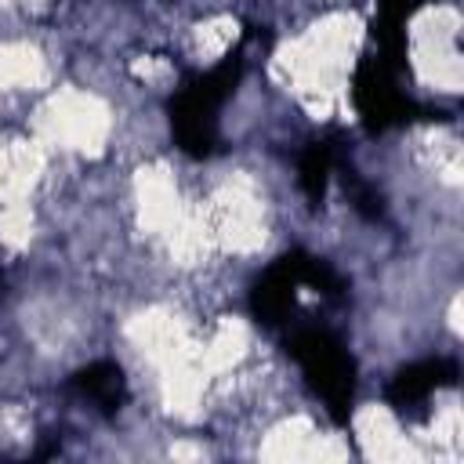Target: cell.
Masks as SVG:
<instances>
[{"instance_id":"6da1fadb","label":"cell","mask_w":464,"mask_h":464,"mask_svg":"<svg viewBox=\"0 0 464 464\" xmlns=\"http://www.w3.org/2000/svg\"><path fill=\"white\" fill-rule=\"evenodd\" d=\"M246 69V44H236L221 62L203 72L185 76V83L167 102V120L174 145L192 160H210L221 152V105L232 98Z\"/></svg>"},{"instance_id":"7a4b0ae2","label":"cell","mask_w":464,"mask_h":464,"mask_svg":"<svg viewBox=\"0 0 464 464\" xmlns=\"http://www.w3.org/2000/svg\"><path fill=\"white\" fill-rule=\"evenodd\" d=\"M279 334H283L286 355L301 366L326 417L334 424H348L355 410V359L344 348V341L330 326H319L308 319H290Z\"/></svg>"},{"instance_id":"3957f363","label":"cell","mask_w":464,"mask_h":464,"mask_svg":"<svg viewBox=\"0 0 464 464\" xmlns=\"http://www.w3.org/2000/svg\"><path fill=\"white\" fill-rule=\"evenodd\" d=\"M402 69H406V62H399L377 47L359 58L355 76H352V102H355L359 123L370 134H384V130L406 127L424 116V109L402 87Z\"/></svg>"},{"instance_id":"277c9868","label":"cell","mask_w":464,"mask_h":464,"mask_svg":"<svg viewBox=\"0 0 464 464\" xmlns=\"http://www.w3.org/2000/svg\"><path fill=\"white\" fill-rule=\"evenodd\" d=\"M301 254L304 250H290L283 257H276L250 286V315L257 326L265 330H283L294 315H297V294L304 290L301 279Z\"/></svg>"},{"instance_id":"5b68a950","label":"cell","mask_w":464,"mask_h":464,"mask_svg":"<svg viewBox=\"0 0 464 464\" xmlns=\"http://www.w3.org/2000/svg\"><path fill=\"white\" fill-rule=\"evenodd\" d=\"M457 377H460L457 359H450V355H428V359H417V362L402 366V370L388 381L384 399H388V406L399 410V413H417V410H424V406L431 402V395L453 388Z\"/></svg>"},{"instance_id":"8992f818","label":"cell","mask_w":464,"mask_h":464,"mask_svg":"<svg viewBox=\"0 0 464 464\" xmlns=\"http://www.w3.org/2000/svg\"><path fill=\"white\" fill-rule=\"evenodd\" d=\"M348 156V145L341 134H323L315 141L304 145L301 160H297V181H301V192L312 207H319L326 199V188L337 174V163Z\"/></svg>"},{"instance_id":"52a82bcc","label":"cell","mask_w":464,"mask_h":464,"mask_svg":"<svg viewBox=\"0 0 464 464\" xmlns=\"http://www.w3.org/2000/svg\"><path fill=\"white\" fill-rule=\"evenodd\" d=\"M65 388H69L72 395H80L83 402H91L98 413H116V410L127 402V377H123V370H120L116 362H109V359H98V362L80 366V370L65 381Z\"/></svg>"},{"instance_id":"ba28073f","label":"cell","mask_w":464,"mask_h":464,"mask_svg":"<svg viewBox=\"0 0 464 464\" xmlns=\"http://www.w3.org/2000/svg\"><path fill=\"white\" fill-rule=\"evenodd\" d=\"M334 178H341V185H344V192H348V199H352V207H355V214L359 218H366V221H384V199H381V192L352 167V160L344 156L341 163H337V174Z\"/></svg>"}]
</instances>
